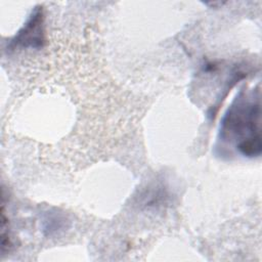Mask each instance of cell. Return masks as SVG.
Wrapping results in <instances>:
<instances>
[{
  "mask_svg": "<svg viewBox=\"0 0 262 262\" xmlns=\"http://www.w3.org/2000/svg\"><path fill=\"white\" fill-rule=\"evenodd\" d=\"M260 91L242 90L222 118L219 138L232 145L247 158H258L262 152L260 129Z\"/></svg>",
  "mask_w": 262,
  "mask_h": 262,
  "instance_id": "cell-1",
  "label": "cell"
},
{
  "mask_svg": "<svg viewBox=\"0 0 262 262\" xmlns=\"http://www.w3.org/2000/svg\"><path fill=\"white\" fill-rule=\"evenodd\" d=\"M45 44L44 12L41 6H37L29 16L24 27L10 40L8 47L11 50L40 49Z\"/></svg>",
  "mask_w": 262,
  "mask_h": 262,
  "instance_id": "cell-2",
  "label": "cell"
}]
</instances>
